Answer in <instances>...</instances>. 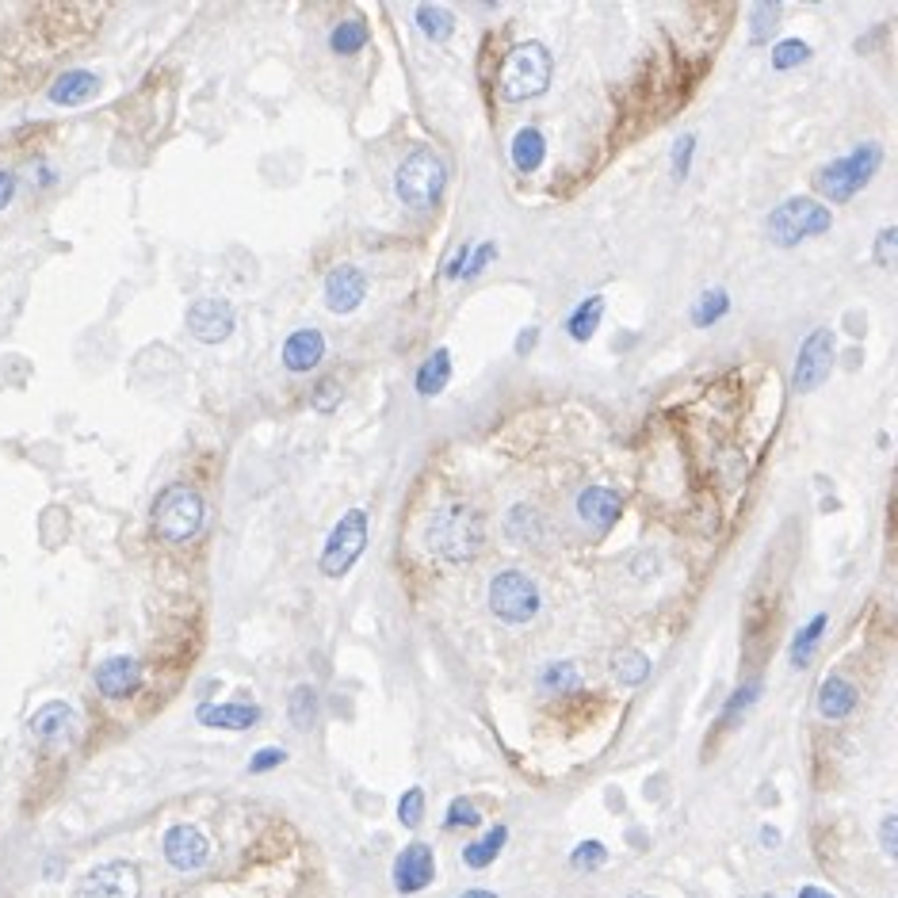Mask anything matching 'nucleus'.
Instances as JSON below:
<instances>
[{
	"label": "nucleus",
	"mask_w": 898,
	"mask_h": 898,
	"mask_svg": "<svg viewBox=\"0 0 898 898\" xmlns=\"http://www.w3.org/2000/svg\"><path fill=\"white\" fill-rule=\"evenodd\" d=\"M895 237H898L895 226H887V230L879 234V241H876V264H879V268H891V253H895Z\"/></svg>",
	"instance_id": "nucleus-43"
},
{
	"label": "nucleus",
	"mask_w": 898,
	"mask_h": 898,
	"mask_svg": "<svg viewBox=\"0 0 898 898\" xmlns=\"http://www.w3.org/2000/svg\"><path fill=\"white\" fill-rule=\"evenodd\" d=\"M287 761V753L283 749H257L253 757H249V772H272L276 765Z\"/></svg>",
	"instance_id": "nucleus-41"
},
{
	"label": "nucleus",
	"mask_w": 898,
	"mask_h": 898,
	"mask_svg": "<svg viewBox=\"0 0 898 898\" xmlns=\"http://www.w3.org/2000/svg\"><path fill=\"white\" fill-rule=\"evenodd\" d=\"M822 631H826V616H814L811 627H803V631L795 635V642H792V665L795 669H807V662H811V654H814V642H818Z\"/></svg>",
	"instance_id": "nucleus-32"
},
{
	"label": "nucleus",
	"mask_w": 898,
	"mask_h": 898,
	"mask_svg": "<svg viewBox=\"0 0 898 898\" xmlns=\"http://www.w3.org/2000/svg\"><path fill=\"white\" fill-rule=\"evenodd\" d=\"M493 257H497V245H493V241H482V245H474V257H467V264H463L459 279L482 276V272H486V268L493 264Z\"/></svg>",
	"instance_id": "nucleus-38"
},
{
	"label": "nucleus",
	"mask_w": 898,
	"mask_h": 898,
	"mask_svg": "<svg viewBox=\"0 0 898 898\" xmlns=\"http://www.w3.org/2000/svg\"><path fill=\"white\" fill-rule=\"evenodd\" d=\"M879 165H883V150L879 146H856L849 157L826 161L822 169L814 172V188L826 199H834V203H845L876 176Z\"/></svg>",
	"instance_id": "nucleus-4"
},
{
	"label": "nucleus",
	"mask_w": 898,
	"mask_h": 898,
	"mask_svg": "<svg viewBox=\"0 0 898 898\" xmlns=\"http://www.w3.org/2000/svg\"><path fill=\"white\" fill-rule=\"evenodd\" d=\"M612 673H616V681H623V685H642L650 677V658L639 654V650H620L612 658Z\"/></svg>",
	"instance_id": "nucleus-28"
},
{
	"label": "nucleus",
	"mask_w": 898,
	"mask_h": 898,
	"mask_svg": "<svg viewBox=\"0 0 898 898\" xmlns=\"http://www.w3.org/2000/svg\"><path fill=\"white\" fill-rule=\"evenodd\" d=\"M12 195H16V176L0 169V207H8V203H12Z\"/></svg>",
	"instance_id": "nucleus-46"
},
{
	"label": "nucleus",
	"mask_w": 898,
	"mask_h": 898,
	"mask_svg": "<svg viewBox=\"0 0 898 898\" xmlns=\"http://www.w3.org/2000/svg\"><path fill=\"white\" fill-rule=\"evenodd\" d=\"M96 688L107 700H127L142 688V665L127 658V654H115L107 662L96 665Z\"/></svg>",
	"instance_id": "nucleus-14"
},
{
	"label": "nucleus",
	"mask_w": 898,
	"mask_h": 898,
	"mask_svg": "<svg viewBox=\"0 0 898 898\" xmlns=\"http://www.w3.org/2000/svg\"><path fill=\"white\" fill-rule=\"evenodd\" d=\"M776 841H780V834H776L772 826H765V845H776Z\"/></svg>",
	"instance_id": "nucleus-49"
},
{
	"label": "nucleus",
	"mask_w": 898,
	"mask_h": 898,
	"mask_svg": "<svg viewBox=\"0 0 898 898\" xmlns=\"http://www.w3.org/2000/svg\"><path fill=\"white\" fill-rule=\"evenodd\" d=\"M505 532H509V539L520 543V547H532V543L543 539L539 513H535L532 505H513V509H509V520H505Z\"/></svg>",
	"instance_id": "nucleus-24"
},
{
	"label": "nucleus",
	"mask_w": 898,
	"mask_h": 898,
	"mask_svg": "<svg viewBox=\"0 0 898 898\" xmlns=\"http://www.w3.org/2000/svg\"><path fill=\"white\" fill-rule=\"evenodd\" d=\"M486 543V524L467 501L440 505L425 528V547L444 562H471Z\"/></svg>",
	"instance_id": "nucleus-1"
},
{
	"label": "nucleus",
	"mask_w": 898,
	"mask_h": 898,
	"mask_svg": "<svg viewBox=\"0 0 898 898\" xmlns=\"http://www.w3.org/2000/svg\"><path fill=\"white\" fill-rule=\"evenodd\" d=\"M421 818H425V792L421 788H409L402 795V803H398V822L402 826H421Z\"/></svg>",
	"instance_id": "nucleus-36"
},
{
	"label": "nucleus",
	"mask_w": 898,
	"mask_h": 898,
	"mask_svg": "<svg viewBox=\"0 0 898 898\" xmlns=\"http://www.w3.org/2000/svg\"><path fill=\"white\" fill-rule=\"evenodd\" d=\"M451 379V352L448 348H436L432 356H428L421 371H417V394H425V398H436Z\"/></svg>",
	"instance_id": "nucleus-23"
},
{
	"label": "nucleus",
	"mask_w": 898,
	"mask_h": 898,
	"mask_svg": "<svg viewBox=\"0 0 898 898\" xmlns=\"http://www.w3.org/2000/svg\"><path fill=\"white\" fill-rule=\"evenodd\" d=\"M765 898H776V895H765Z\"/></svg>",
	"instance_id": "nucleus-51"
},
{
	"label": "nucleus",
	"mask_w": 898,
	"mask_h": 898,
	"mask_svg": "<svg viewBox=\"0 0 898 898\" xmlns=\"http://www.w3.org/2000/svg\"><path fill=\"white\" fill-rule=\"evenodd\" d=\"M505 841H509V830H505V826H493L482 841H471V845L463 849V864H467V868H490L493 860H497V853L505 849Z\"/></svg>",
	"instance_id": "nucleus-25"
},
{
	"label": "nucleus",
	"mask_w": 898,
	"mask_h": 898,
	"mask_svg": "<svg viewBox=\"0 0 898 898\" xmlns=\"http://www.w3.org/2000/svg\"><path fill=\"white\" fill-rule=\"evenodd\" d=\"M539 685L551 688V692H570V688H578V665L574 662H555L543 669V677H539Z\"/></svg>",
	"instance_id": "nucleus-34"
},
{
	"label": "nucleus",
	"mask_w": 898,
	"mask_h": 898,
	"mask_svg": "<svg viewBox=\"0 0 898 898\" xmlns=\"http://www.w3.org/2000/svg\"><path fill=\"white\" fill-rule=\"evenodd\" d=\"M444 184H448V169L436 153L417 150L409 153L406 161L398 165V176H394V192L398 199L413 207V211H432L444 195Z\"/></svg>",
	"instance_id": "nucleus-3"
},
{
	"label": "nucleus",
	"mask_w": 898,
	"mask_h": 898,
	"mask_svg": "<svg viewBox=\"0 0 898 898\" xmlns=\"http://www.w3.org/2000/svg\"><path fill=\"white\" fill-rule=\"evenodd\" d=\"M199 723L214 730H249L260 723L257 704H203L199 707Z\"/></svg>",
	"instance_id": "nucleus-20"
},
{
	"label": "nucleus",
	"mask_w": 898,
	"mask_h": 898,
	"mask_svg": "<svg viewBox=\"0 0 898 898\" xmlns=\"http://www.w3.org/2000/svg\"><path fill=\"white\" fill-rule=\"evenodd\" d=\"M570 860H574V868H581V872H593V868H600L608 860V849L600 841H581Z\"/></svg>",
	"instance_id": "nucleus-37"
},
{
	"label": "nucleus",
	"mask_w": 898,
	"mask_h": 898,
	"mask_svg": "<svg viewBox=\"0 0 898 898\" xmlns=\"http://www.w3.org/2000/svg\"><path fill=\"white\" fill-rule=\"evenodd\" d=\"M811 62V46L803 43V39H784V43H776L772 50V65L776 69H795V65Z\"/></svg>",
	"instance_id": "nucleus-35"
},
{
	"label": "nucleus",
	"mask_w": 898,
	"mask_h": 898,
	"mask_svg": "<svg viewBox=\"0 0 898 898\" xmlns=\"http://www.w3.org/2000/svg\"><path fill=\"white\" fill-rule=\"evenodd\" d=\"M367 295V276L352 264H341L325 276V306L333 314H352Z\"/></svg>",
	"instance_id": "nucleus-15"
},
{
	"label": "nucleus",
	"mask_w": 898,
	"mask_h": 898,
	"mask_svg": "<svg viewBox=\"0 0 898 898\" xmlns=\"http://www.w3.org/2000/svg\"><path fill=\"white\" fill-rule=\"evenodd\" d=\"M153 528L169 543H188L203 528V497L192 486H169L153 501Z\"/></svg>",
	"instance_id": "nucleus-6"
},
{
	"label": "nucleus",
	"mask_w": 898,
	"mask_h": 898,
	"mask_svg": "<svg viewBox=\"0 0 898 898\" xmlns=\"http://www.w3.org/2000/svg\"><path fill=\"white\" fill-rule=\"evenodd\" d=\"M543 153H547V138L539 127H524L516 130L513 138V165L520 172H535L543 165Z\"/></svg>",
	"instance_id": "nucleus-22"
},
{
	"label": "nucleus",
	"mask_w": 898,
	"mask_h": 898,
	"mask_svg": "<svg viewBox=\"0 0 898 898\" xmlns=\"http://www.w3.org/2000/svg\"><path fill=\"white\" fill-rule=\"evenodd\" d=\"M367 27L360 20L352 23H337L333 27V35H329V46H333V54H356V50H364L367 46Z\"/></svg>",
	"instance_id": "nucleus-30"
},
{
	"label": "nucleus",
	"mask_w": 898,
	"mask_h": 898,
	"mask_svg": "<svg viewBox=\"0 0 898 898\" xmlns=\"http://www.w3.org/2000/svg\"><path fill=\"white\" fill-rule=\"evenodd\" d=\"M321 356H325V337H321V329H299V333H291L287 344H283V367L287 371H314L321 364Z\"/></svg>",
	"instance_id": "nucleus-17"
},
{
	"label": "nucleus",
	"mask_w": 898,
	"mask_h": 898,
	"mask_svg": "<svg viewBox=\"0 0 898 898\" xmlns=\"http://www.w3.org/2000/svg\"><path fill=\"white\" fill-rule=\"evenodd\" d=\"M314 406H321V409L337 406V383H325L321 390H314Z\"/></svg>",
	"instance_id": "nucleus-45"
},
{
	"label": "nucleus",
	"mask_w": 898,
	"mask_h": 898,
	"mask_svg": "<svg viewBox=\"0 0 898 898\" xmlns=\"http://www.w3.org/2000/svg\"><path fill=\"white\" fill-rule=\"evenodd\" d=\"M749 20H753V43H769L776 23H780V4H753Z\"/></svg>",
	"instance_id": "nucleus-33"
},
{
	"label": "nucleus",
	"mask_w": 898,
	"mask_h": 898,
	"mask_svg": "<svg viewBox=\"0 0 898 898\" xmlns=\"http://www.w3.org/2000/svg\"><path fill=\"white\" fill-rule=\"evenodd\" d=\"M578 513L585 524H597V528H612L623 513V497L616 490H604V486H593L578 497Z\"/></svg>",
	"instance_id": "nucleus-18"
},
{
	"label": "nucleus",
	"mask_w": 898,
	"mask_h": 898,
	"mask_svg": "<svg viewBox=\"0 0 898 898\" xmlns=\"http://www.w3.org/2000/svg\"><path fill=\"white\" fill-rule=\"evenodd\" d=\"M287 711H291V723H295V727L310 730L314 727V719H318V692H314L310 685H299L295 692H291Z\"/></svg>",
	"instance_id": "nucleus-29"
},
{
	"label": "nucleus",
	"mask_w": 898,
	"mask_h": 898,
	"mask_svg": "<svg viewBox=\"0 0 898 898\" xmlns=\"http://www.w3.org/2000/svg\"><path fill=\"white\" fill-rule=\"evenodd\" d=\"M100 92V77L96 73H88V69H69V73H62L54 85H50V104H58V107H73V104H85V100H92Z\"/></svg>",
	"instance_id": "nucleus-19"
},
{
	"label": "nucleus",
	"mask_w": 898,
	"mask_h": 898,
	"mask_svg": "<svg viewBox=\"0 0 898 898\" xmlns=\"http://www.w3.org/2000/svg\"><path fill=\"white\" fill-rule=\"evenodd\" d=\"M895 834H898V818H895V814H887V818H883V826H879V841H883V853H887V856L898 853Z\"/></svg>",
	"instance_id": "nucleus-44"
},
{
	"label": "nucleus",
	"mask_w": 898,
	"mask_h": 898,
	"mask_svg": "<svg viewBox=\"0 0 898 898\" xmlns=\"http://www.w3.org/2000/svg\"><path fill=\"white\" fill-rule=\"evenodd\" d=\"M551 85V50L543 43H516L501 65V96L509 104L532 100Z\"/></svg>",
	"instance_id": "nucleus-2"
},
{
	"label": "nucleus",
	"mask_w": 898,
	"mask_h": 898,
	"mask_svg": "<svg viewBox=\"0 0 898 898\" xmlns=\"http://www.w3.org/2000/svg\"><path fill=\"white\" fill-rule=\"evenodd\" d=\"M417 27L425 31L432 43H448L451 31H455V12L440 8V4H421L417 8Z\"/></svg>",
	"instance_id": "nucleus-26"
},
{
	"label": "nucleus",
	"mask_w": 898,
	"mask_h": 898,
	"mask_svg": "<svg viewBox=\"0 0 898 898\" xmlns=\"http://www.w3.org/2000/svg\"><path fill=\"white\" fill-rule=\"evenodd\" d=\"M467 257H471V245H463L455 257L448 260V279H459V272H463V264H467Z\"/></svg>",
	"instance_id": "nucleus-47"
},
{
	"label": "nucleus",
	"mask_w": 898,
	"mask_h": 898,
	"mask_svg": "<svg viewBox=\"0 0 898 898\" xmlns=\"http://www.w3.org/2000/svg\"><path fill=\"white\" fill-rule=\"evenodd\" d=\"M188 329L195 341L203 344H222L234 333V306L226 299H199L188 310Z\"/></svg>",
	"instance_id": "nucleus-12"
},
{
	"label": "nucleus",
	"mask_w": 898,
	"mask_h": 898,
	"mask_svg": "<svg viewBox=\"0 0 898 898\" xmlns=\"http://www.w3.org/2000/svg\"><path fill=\"white\" fill-rule=\"evenodd\" d=\"M161 849H165V860L176 872H199L211 860V841L199 826H172L161 841Z\"/></svg>",
	"instance_id": "nucleus-11"
},
{
	"label": "nucleus",
	"mask_w": 898,
	"mask_h": 898,
	"mask_svg": "<svg viewBox=\"0 0 898 898\" xmlns=\"http://www.w3.org/2000/svg\"><path fill=\"white\" fill-rule=\"evenodd\" d=\"M853 707H856L853 681H845L837 673L822 681V688H818V711H822V719H845Z\"/></svg>",
	"instance_id": "nucleus-21"
},
{
	"label": "nucleus",
	"mask_w": 898,
	"mask_h": 898,
	"mask_svg": "<svg viewBox=\"0 0 898 898\" xmlns=\"http://www.w3.org/2000/svg\"><path fill=\"white\" fill-rule=\"evenodd\" d=\"M757 696H761V685H757V681H749L746 688H738V692L730 696V704H727V719H738V715H742V711H746Z\"/></svg>",
	"instance_id": "nucleus-40"
},
{
	"label": "nucleus",
	"mask_w": 898,
	"mask_h": 898,
	"mask_svg": "<svg viewBox=\"0 0 898 898\" xmlns=\"http://www.w3.org/2000/svg\"><path fill=\"white\" fill-rule=\"evenodd\" d=\"M490 612L505 623H528L539 612V589L520 570H501L490 581Z\"/></svg>",
	"instance_id": "nucleus-8"
},
{
	"label": "nucleus",
	"mask_w": 898,
	"mask_h": 898,
	"mask_svg": "<svg viewBox=\"0 0 898 898\" xmlns=\"http://www.w3.org/2000/svg\"><path fill=\"white\" fill-rule=\"evenodd\" d=\"M799 898H834V895H830V891H822V887H803Z\"/></svg>",
	"instance_id": "nucleus-48"
},
{
	"label": "nucleus",
	"mask_w": 898,
	"mask_h": 898,
	"mask_svg": "<svg viewBox=\"0 0 898 898\" xmlns=\"http://www.w3.org/2000/svg\"><path fill=\"white\" fill-rule=\"evenodd\" d=\"M436 876V860H432V849H428L425 841H413L406 845L398 860H394V887H398V895H417V891H425L428 883Z\"/></svg>",
	"instance_id": "nucleus-13"
},
{
	"label": "nucleus",
	"mask_w": 898,
	"mask_h": 898,
	"mask_svg": "<svg viewBox=\"0 0 898 898\" xmlns=\"http://www.w3.org/2000/svg\"><path fill=\"white\" fill-rule=\"evenodd\" d=\"M692 146H696V138L685 134L677 146H673V176H688V161H692Z\"/></svg>",
	"instance_id": "nucleus-42"
},
{
	"label": "nucleus",
	"mask_w": 898,
	"mask_h": 898,
	"mask_svg": "<svg viewBox=\"0 0 898 898\" xmlns=\"http://www.w3.org/2000/svg\"><path fill=\"white\" fill-rule=\"evenodd\" d=\"M142 895V876L138 868L127 860H111L92 868L81 883H77V898H138Z\"/></svg>",
	"instance_id": "nucleus-9"
},
{
	"label": "nucleus",
	"mask_w": 898,
	"mask_h": 898,
	"mask_svg": "<svg viewBox=\"0 0 898 898\" xmlns=\"http://www.w3.org/2000/svg\"><path fill=\"white\" fill-rule=\"evenodd\" d=\"M459 898H497V895H490V891H467V895H459Z\"/></svg>",
	"instance_id": "nucleus-50"
},
{
	"label": "nucleus",
	"mask_w": 898,
	"mask_h": 898,
	"mask_svg": "<svg viewBox=\"0 0 898 898\" xmlns=\"http://www.w3.org/2000/svg\"><path fill=\"white\" fill-rule=\"evenodd\" d=\"M367 547V516L360 509H348L337 520V528L325 539V551H321V574L325 578H344Z\"/></svg>",
	"instance_id": "nucleus-7"
},
{
	"label": "nucleus",
	"mask_w": 898,
	"mask_h": 898,
	"mask_svg": "<svg viewBox=\"0 0 898 898\" xmlns=\"http://www.w3.org/2000/svg\"><path fill=\"white\" fill-rule=\"evenodd\" d=\"M830 367H834V333L830 329H818L811 333L803 348H799V360H795V390L799 394H811L830 379Z\"/></svg>",
	"instance_id": "nucleus-10"
},
{
	"label": "nucleus",
	"mask_w": 898,
	"mask_h": 898,
	"mask_svg": "<svg viewBox=\"0 0 898 898\" xmlns=\"http://www.w3.org/2000/svg\"><path fill=\"white\" fill-rule=\"evenodd\" d=\"M444 826L448 830H471V826H478V807H471V799H455L448 807V818H444Z\"/></svg>",
	"instance_id": "nucleus-39"
},
{
	"label": "nucleus",
	"mask_w": 898,
	"mask_h": 898,
	"mask_svg": "<svg viewBox=\"0 0 898 898\" xmlns=\"http://www.w3.org/2000/svg\"><path fill=\"white\" fill-rule=\"evenodd\" d=\"M77 730V715L73 707L54 700V704H43L35 715H31V734L43 742V746H65Z\"/></svg>",
	"instance_id": "nucleus-16"
},
{
	"label": "nucleus",
	"mask_w": 898,
	"mask_h": 898,
	"mask_svg": "<svg viewBox=\"0 0 898 898\" xmlns=\"http://www.w3.org/2000/svg\"><path fill=\"white\" fill-rule=\"evenodd\" d=\"M600 314H604V299H585L570 314V321H566V329H570V337L574 341H589L593 333H597V325H600Z\"/></svg>",
	"instance_id": "nucleus-27"
},
{
	"label": "nucleus",
	"mask_w": 898,
	"mask_h": 898,
	"mask_svg": "<svg viewBox=\"0 0 898 898\" xmlns=\"http://www.w3.org/2000/svg\"><path fill=\"white\" fill-rule=\"evenodd\" d=\"M730 310V299H727V291H707L704 299L692 306V325H700V329H707V325H715V321L723 318Z\"/></svg>",
	"instance_id": "nucleus-31"
},
{
	"label": "nucleus",
	"mask_w": 898,
	"mask_h": 898,
	"mask_svg": "<svg viewBox=\"0 0 898 898\" xmlns=\"http://www.w3.org/2000/svg\"><path fill=\"white\" fill-rule=\"evenodd\" d=\"M834 214L826 211L822 203H814L807 195H795L788 203H780L776 211L769 214V237L780 245V249H795L803 237H818L830 230Z\"/></svg>",
	"instance_id": "nucleus-5"
}]
</instances>
